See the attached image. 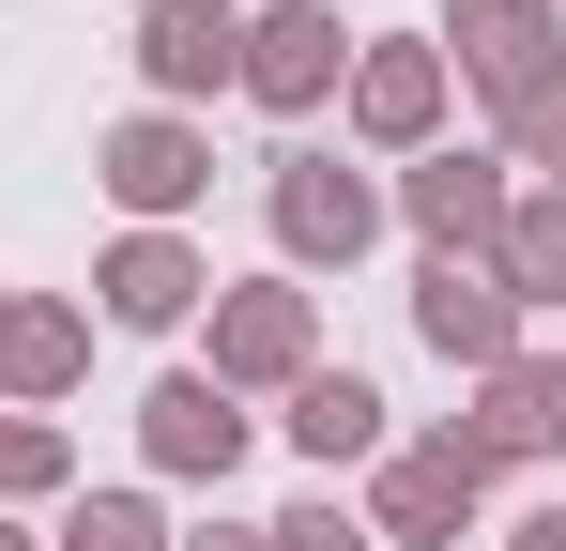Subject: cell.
Here are the masks:
<instances>
[{
	"label": "cell",
	"instance_id": "14",
	"mask_svg": "<svg viewBox=\"0 0 566 551\" xmlns=\"http://www.w3.org/2000/svg\"><path fill=\"white\" fill-rule=\"evenodd\" d=\"M199 291H214V276H199L185 246H169V230H138V246L107 261V322H185Z\"/></svg>",
	"mask_w": 566,
	"mask_h": 551
},
{
	"label": "cell",
	"instance_id": "20",
	"mask_svg": "<svg viewBox=\"0 0 566 551\" xmlns=\"http://www.w3.org/2000/svg\"><path fill=\"white\" fill-rule=\"evenodd\" d=\"M276 551H368V521H337V506H291V521H261Z\"/></svg>",
	"mask_w": 566,
	"mask_h": 551
},
{
	"label": "cell",
	"instance_id": "1",
	"mask_svg": "<svg viewBox=\"0 0 566 551\" xmlns=\"http://www.w3.org/2000/svg\"><path fill=\"white\" fill-rule=\"evenodd\" d=\"M474 490H490V459L444 429V445H398L382 459V521L368 537H413V551H460V521H474Z\"/></svg>",
	"mask_w": 566,
	"mask_h": 551
},
{
	"label": "cell",
	"instance_id": "9",
	"mask_svg": "<svg viewBox=\"0 0 566 551\" xmlns=\"http://www.w3.org/2000/svg\"><path fill=\"white\" fill-rule=\"evenodd\" d=\"M199 184H214V154H199V138H185V123H169V107L107 138V199H123V215H185Z\"/></svg>",
	"mask_w": 566,
	"mask_h": 551
},
{
	"label": "cell",
	"instance_id": "3",
	"mask_svg": "<svg viewBox=\"0 0 566 551\" xmlns=\"http://www.w3.org/2000/svg\"><path fill=\"white\" fill-rule=\"evenodd\" d=\"M368 230H382V199L337 169V154H276V246L291 261H353Z\"/></svg>",
	"mask_w": 566,
	"mask_h": 551
},
{
	"label": "cell",
	"instance_id": "7",
	"mask_svg": "<svg viewBox=\"0 0 566 551\" xmlns=\"http://www.w3.org/2000/svg\"><path fill=\"white\" fill-rule=\"evenodd\" d=\"M337 62H353V46H337V15H322V0H276V15L245 31V92H261V107H322Z\"/></svg>",
	"mask_w": 566,
	"mask_h": 551
},
{
	"label": "cell",
	"instance_id": "15",
	"mask_svg": "<svg viewBox=\"0 0 566 551\" xmlns=\"http://www.w3.org/2000/svg\"><path fill=\"white\" fill-rule=\"evenodd\" d=\"M77 367H93L77 306H15V322H0V383H15V398H62Z\"/></svg>",
	"mask_w": 566,
	"mask_h": 551
},
{
	"label": "cell",
	"instance_id": "22",
	"mask_svg": "<svg viewBox=\"0 0 566 551\" xmlns=\"http://www.w3.org/2000/svg\"><path fill=\"white\" fill-rule=\"evenodd\" d=\"M199 551H261V537H199Z\"/></svg>",
	"mask_w": 566,
	"mask_h": 551
},
{
	"label": "cell",
	"instance_id": "10",
	"mask_svg": "<svg viewBox=\"0 0 566 551\" xmlns=\"http://www.w3.org/2000/svg\"><path fill=\"white\" fill-rule=\"evenodd\" d=\"M413 230L460 261V246H505V154H429L413 169Z\"/></svg>",
	"mask_w": 566,
	"mask_h": 551
},
{
	"label": "cell",
	"instance_id": "5",
	"mask_svg": "<svg viewBox=\"0 0 566 551\" xmlns=\"http://www.w3.org/2000/svg\"><path fill=\"white\" fill-rule=\"evenodd\" d=\"M138 62H154V92H230L245 77V15L230 0H154L138 15Z\"/></svg>",
	"mask_w": 566,
	"mask_h": 551
},
{
	"label": "cell",
	"instance_id": "21",
	"mask_svg": "<svg viewBox=\"0 0 566 551\" xmlns=\"http://www.w3.org/2000/svg\"><path fill=\"white\" fill-rule=\"evenodd\" d=\"M521 551H566V506H536V521H521Z\"/></svg>",
	"mask_w": 566,
	"mask_h": 551
},
{
	"label": "cell",
	"instance_id": "13",
	"mask_svg": "<svg viewBox=\"0 0 566 551\" xmlns=\"http://www.w3.org/2000/svg\"><path fill=\"white\" fill-rule=\"evenodd\" d=\"M291 445H306V459H382V383L306 367V383H291Z\"/></svg>",
	"mask_w": 566,
	"mask_h": 551
},
{
	"label": "cell",
	"instance_id": "17",
	"mask_svg": "<svg viewBox=\"0 0 566 551\" xmlns=\"http://www.w3.org/2000/svg\"><path fill=\"white\" fill-rule=\"evenodd\" d=\"M62 551H169V521H154L138 490H93V506L62 521Z\"/></svg>",
	"mask_w": 566,
	"mask_h": 551
},
{
	"label": "cell",
	"instance_id": "6",
	"mask_svg": "<svg viewBox=\"0 0 566 551\" xmlns=\"http://www.w3.org/2000/svg\"><path fill=\"white\" fill-rule=\"evenodd\" d=\"M199 383H306V291H276V276H261V291H230V306H214V367H199Z\"/></svg>",
	"mask_w": 566,
	"mask_h": 551
},
{
	"label": "cell",
	"instance_id": "4",
	"mask_svg": "<svg viewBox=\"0 0 566 551\" xmlns=\"http://www.w3.org/2000/svg\"><path fill=\"white\" fill-rule=\"evenodd\" d=\"M474 459H566V353H521L490 367V398H474Z\"/></svg>",
	"mask_w": 566,
	"mask_h": 551
},
{
	"label": "cell",
	"instance_id": "18",
	"mask_svg": "<svg viewBox=\"0 0 566 551\" xmlns=\"http://www.w3.org/2000/svg\"><path fill=\"white\" fill-rule=\"evenodd\" d=\"M0 490H62V429L46 414H0Z\"/></svg>",
	"mask_w": 566,
	"mask_h": 551
},
{
	"label": "cell",
	"instance_id": "2",
	"mask_svg": "<svg viewBox=\"0 0 566 551\" xmlns=\"http://www.w3.org/2000/svg\"><path fill=\"white\" fill-rule=\"evenodd\" d=\"M413 322H429L444 367H521V291H505L490 261H429L413 276Z\"/></svg>",
	"mask_w": 566,
	"mask_h": 551
},
{
	"label": "cell",
	"instance_id": "12",
	"mask_svg": "<svg viewBox=\"0 0 566 551\" xmlns=\"http://www.w3.org/2000/svg\"><path fill=\"white\" fill-rule=\"evenodd\" d=\"M353 123H368L382 154H413V138L444 123V46H382V62H353Z\"/></svg>",
	"mask_w": 566,
	"mask_h": 551
},
{
	"label": "cell",
	"instance_id": "11",
	"mask_svg": "<svg viewBox=\"0 0 566 551\" xmlns=\"http://www.w3.org/2000/svg\"><path fill=\"white\" fill-rule=\"evenodd\" d=\"M138 429H154V459H169V475H230V459H245L230 383H199V367H169V383H154V414H138Z\"/></svg>",
	"mask_w": 566,
	"mask_h": 551
},
{
	"label": "cell",
	"instance_id": "24",
	"mask_svg": "<svg viewBox=\"0 0 566 551\" xmlns=\"http://www.w3.org/2000/svg\"><path fill=\"white\" fill-rule=\"evenodd\" d=\"M0 322H15V306H0Z\"/></svg>",
	"mask_w": 566,
	"mask_h": 551
},
{
	"label": "cell",
	"instance_id": "23",
	"mask_svg": "<svg viewBox=\"0 0 566 551\" xmlns=\"http://www.w3.org/2000/svg\"><path fill=\"white\" fill-rule=\"evenodd\" d=\"M0 551H31V537H0Z\"/></svg>",
	"mask_w": 566,
	"mask_h": 551
},
{
	"label": "cell",
	"instance_id": "16",
	"mask_svg": "<svg viewBox=\"0 0 566 551\" xmlns=\"http://www.w3.org/2000/svg\"><path fill=\"white\" fill-rule=\"evenodd\" d=\"M490 276H505L521 306H566V199H505V246H490Z\"/></svg>",
	"mask_w": 566,
	"mask_h": 551
},
{
	"label": "cell",
	"instance_id": "19",
	"mask_svg": "<svg viewBox=\"0 0 566 551\" xmlns=\"http://www.w3.org/2000/svg\"><path fill=\"white\" fill-rule=\"evenodd\" d=\"M521 169H566V77L521 92Z\"/></svg>",
	"mask_w": 566,
	"mask_h": 551
},
{
	"label": "cell",
	"instance_id": "8",
	"mask_svg": "<svg viewBox=\"0 0 566 551\" xmlns=\"http://www.w3.org/2000/svg\"><path fill=\"white\" fill-rule=\"evenodd\" d=\"M444 46H460V77H490L521 107V92H552V0H460Z\"/></svg>",
	"mask_w": 566,
	"mask_h": 551
}]
</instances>
